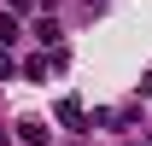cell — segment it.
I'll list each match as a JSON object with an SVG mask.
<instances>
[{
	"label": "cell",
	"mask_w": 152,
	"mask_h": 146,
	"mask_svg": "<svg viewBox=\"0 0 152 146\" xmlns=\"http://www.w3.org/2000/svg\"><path fill=\"white\" fill-rule=\"evenodd\" d=\"M6 6H12V12H29V6H35V0H6Z\"/></svg>",
	"instance_id": "8992f818"
},
{
	"label": "cell",
	"mask_w": 152,
	"mask_h": 146,
	"mask_svg": "<svg viewBox=\"0 0 152 146\" xmlns=\"http://www.w3.org/2000/svg\"><path fill=\"white\" fill-rule=\"evenodd\" d=\"M23 140H29V146H47V140H53V128H47V123H35V117H23Z\"/></svg>",
	"instance_id": "6da1fadb"
},
{
	"label": "cell",
	"mask_w": 152,
	"mask_h": 146,
	"mask_svg": "<svg viewBox=\"0 0 152 146\" xmlns=\"http://www.w3.org/2000/svg\"><path fill=\"white\" fill-rule=\"evenodd\" d=\"M35 41H41V47H58V23L41 18V23H35Z\"/></svg>",
	"instance_id": "7a4b0ae2"
},
{
	"label": "cell",
	"mask_w": 152,
	"mask_h": 146,
	"mask_svg": "<svg viewBox=\"0 0 152 146\" xmlns=\"http://www.w3.org/2000/svg\"><path fill=\"white\" fill-rule=\"evenodd\" d=\"M0 146H12V140H6V128H0Z\"/></svg>",
	"instance_id": "52a82bcc"
},
{
	"label": "cell",
	"mask_w": 152,
	"mask_h": 146,
	"mask_svg": "<svg viewBox=\"0 0 152 146\" xmlns=\"http://www.w3.org/2000/svg\"><path fill=\"white\" fill-rule=\"evenodd\" d=\"M12 41H18V18H12V12H0V47H12Z\"/></svg>",
	"instance_id": "3957f363"
},
{
	"label": "cell",
	"mask_w": 152,
	"mask_h": 146,
	"mask_svg": "<svg viewBox=\"0 0 152 146\" xmlns=\"http://www.w3.org/2000/svg\"><path fill=\"white\" fill-rule=\"evenodd\" d=\"M12 70H18V64H12V53H6V47H0V82H6Z\"/></svg>",
	"instance_id": "5b68a950"
},
{
	"label": "cell",
	"mask_w": 152,
	"mask_h": 146,
	"mask_svg": "<svg viewBox=\"0 0 152 146\" xmlns=\"http://www.w3.org/2000/svg\"><path fill=\"white\" fill-rule=\"evenodd\" d=\"M58 123H82V99H58Z\"/></svg>",
	"instance_id": "277c9868"
}]
</instances>
